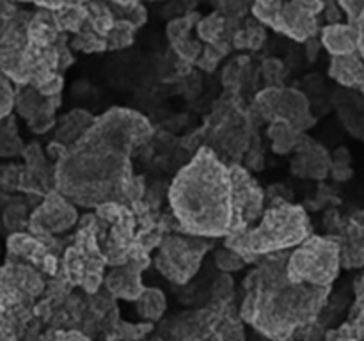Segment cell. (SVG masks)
<instances>
[{"instance_id": "6da1fadb", "label": "cell", "mask_w": 364, "mask_h": 341, "mask_svg": "<svg viewBox=\"0 0 364 341\" xmlns=\"http://www.w3.org/2000/svg\"><path fill=\"white\" fill-rule=\"evenodd\" d=\"M144 128V119L132 112H107L60 162V190L82 205L107 201L117 185L127 183L128 151Z\"/></svg>"}, {"instance_id": "7a4b0ae2", "label": "cell", "mask_w": 364, "mask_h": 341, "mask_svg": "<svg viewBox=\"0 0 364 341\" xmlns=\"http://www.w3.org/2000/svg\"><path fill=\"white\" fill-rule=\"evenodd\" d=\"M169 199L174 215L188 233L203 237L230 233V170L208 148H203L178 174Z\"/></svg>"}, {"instance_id": "3957f363", "label": "cell", "mask_w": 364, "mask_h": 341, "mask_svg": "<svg viewBox=\"0 0 364 341\" xmlns=\"http://www.w3.org/2000/svg\"><path fill=\"white\" fill-rule=\"evenodd\" d=\"M274 270L276 272L270 269L267 277H262L265 288H255V298H249L251 309L245 316L263 332L283 337L299 322L313 315L311 311L318 308L323 291L322 286L291 283L287 274H279V265L274 266Z\"/></svg>"}, {"instance_id": "277c9868", "label": "cell", "mask_w": 364, "mask_h": 341, "mask_svg": "<svg viewBox=\"0 0 364 341\" xmlns=\"http://www.w3.org/2000/svg\"><path fill=\"white\" fill-rule=\"evenodd\" d=\"M309 231V220L304 210L291 205L272 206L262 224L252 231L235 234L230 249L244 256H259L302 244Z\"/></svg>"}, {"instance_id": "5b68a950", "label": "cell", "mask_w": 364, "mask_h": 341, "mask_svg": "<svg viewBox=\"0 0 364 341\" xmlns=\"http://www.w3.org/2000/svg\"><path fill=\"white\" fill-rule=\"evenodd\" d=\"M340 269V247L323 238H311L299 247L288 261L287 276L291 283L327 286Z\"/></svg>"}, {"instance_id": "8992f818", "label": "cell", "mask_w": 364, "mask_h": 341, "mask_svg": "<svg viewBox=\"0 0 364 341\" xmlns=\"http://www.w3.org/2000/svg\"><path fill=\"white\" fill-rule=\"evenodd\" d=\"M230 199H231V227L230 233L238 234L247 231L251 220L262 212L263 194L256 181L242 167L230 169Z\"/></svg>"}, {"instance_id": "52a82bcc", "label": "cell", "mask_w": 364, "mask_h": 341, "mask_svg": "<svg viewBox=\"0 0 364 341\" xmlns=\"http://www.w3.org/2000/svg\"><path fill=\"white\" fill-rule=\"evenodd\" d=\"M203 251L205 249L198 251V244L194 247L192 244H188V240L173 238V240H167V244L164 245L159 265L169 279L183 283L198 270Z\"/></svg>"}, {"instance_id": "ba28073f", "label": "cell", "mask_w": 364, "mask_h": 341, "mask_svg": "<svg viewBox=\"0 0 364 341\" xmlns=\"http://www.w3.org/2000/svg\"><path fill=\"white\" fill-rule=\"evenodd\" d=\"M80 237L82 240L78 242L77 247H73L66 254V269L71 270L73 276H82V284H91L89 288L95 290V286H98L103 263L100 259L98 245L91 231L85 229Z\"/></svg>"}, {"instance_id": "9c48e42d", "label": "cell", "mask_w": 364, "mask_h": 341, "mask_svg": "<svg viewBox=\"0 0 364 341\" xmlns=\"http://www.w3.org/2000/svg\"><path fill=\"white\" fill-rule=\"evenodd\" d=\"M77 220V212L70 201L59 194H50L41 208H38L32 217V227L36 231H48V233H63L70 229Z\"/></svg>"}, {"instance_id": "30bf717a", "label": "cell", "mask_w": 364, "mask_h": 341, "mask_svg": "<svg viewBox=\"0 0 364 341\" xmlns=\"http://www.w3.org/2000/svg\"><path fill=\"white\" fill-rule=\"evenodd\" d=\"M139 270L135 265H124L121 269L112 270L107 277V286L117 297H124L128 301L139 298L142 293L141 279H139Z\"/></svg>"}, {"instance_id": "8fae6325", "label": "cell", "mask_w": 364, "mask_h": 341, "mask_svg": "<svg viewBox=\"0 0 364 341\" xmlns=\"http://www.w3.org/2000/svg\"><path fill=\"white\" fill-rule=\"evenodd\" d=\"M359 32L347 25H331L323 31V45L336 57L350 55L359 43Z\"/></svg>"}, {"instance_id": "7c38bea8", "label": "cell", "mask_w": 364, "mask_h": 341, "mask_svg": "<svg viewBox=\"0 0 364 341\" xmlns=\"http://www.w3.org/2000/svg\"><path fill=\"white\" fill-rule=\"evenodd\" d=\"M331 73L345 85L364 84V70L363 64L355 59V55H341L334 57Z\"/></svg>"}, {"instance_id": "4fadbf2b", "label": "cell", "mask_w": 364, "mask_h": 341, "mask_svg": "<svg viewBox=\"0 0 364 341\" xmlns=\"http://www.w3.org/2000/svg\"><path fill=\"white\" fill-rule=\"evenodd\" d=\"M53 16H55L59 31H70L77 34L87 21V11H85V6H80V4H68V6L57 7Z\"/></svg>"}, {"instance_id": "5bb4252c", "label": "cell", "mask_w": 364, "mask_h": 341, "mask_svg": "<svg viewBox=\"0 0 364 341\" xmlns=\"http://www.w3.org/2000/svg\"><path fill=\"white\" fill-rule=\"evenodd\" d=\"M270 137L274 141V149L277 153H287L290 151L295 146V141H297V130L291 126L288 121L277 119L276 123L270 128Z\"/></svg>"}, {"instance_id": "9a60e30c", "label": "cell", "mask_w": 364, "mask_h": 341, "mask_svg": "<svg viewBox=\"0 0 364 341\" xmlns=\"http://www.w3.org/2000/svg\"><path fill=\"white\" fill-rule=\"evenodd\" d=\"M139 313L144 318L156 320L162 316L164 309H166V301H164V293L160 290H142L139 295Z\"/></svg>"}, {"instance_id": "2e32d148", "label": "cell", "mask_w": 364, "mask_h": 341, "mask_svg": "<svg viewBox=\"0 0 364 341\" xmlns=\"http://www.w3.org/2000/svg\"><path fill=\"white\" fill-rule=\"evenodd\" d=\"M228 21L220 16L219 13H213L210 16L203 18L198 23V34L199 38L205 39L208 43H217L220 41L224 34V28H226Z\"/></svg>"}, {"instance_id": "e0dca14e", "label": "cell", "mask_w": 364, "mask_h": 341, "mask_svg": "<svg viewBox=\"0 0 364 341\" xmlns=\"http://www.w3.org/2000/svg\"><path fill=\"white\" fill-rule=\"evenodd\" d=\"M134 32L135 27L132 23H128V21H114L112 28H110L109 34L105 36L107 46H110V48H124V46H128L134 41Z\"/></svg>"}, {"instance_id": "ac0fdd59", "label": "cell", "mask_w": 364, "mask_h": 341, "mask_svg": "<svg viewBox=\"0 0 364 341\" xmlns=\"http://www.w3.org/2000/svg\"><path fill=\"white\" fill-rule=\"evenodd\" d=\"M73 46L82 52H102L107 48V41L103 36H100L92 28H82L80 32L75 34Z\"/></svg>"}, {"instance_id": "d6986e66", "label": "cell", "mask_w": 364, "mask_h": 341, "mask_svg": "<svg viewBox=\"0 0 364 341\" xmlns=\"http://www.w3.org/2000/svg\"><path fill=\"white\" fill-rule=\"evenodd\" d=\"M265 41V28L262 25H249L244 31H238L235 36V45L240 48H259Z\"/></svg>"}, {"instance_id": "ffe728a7", "label": "cell", "mask_w": 364, "mask_h": 341, "mask_svg": "<svg viewBox=\"0 0 364 341\" xmlns=\"http://www.w3.org/2000/svg\"><path fill=\"white\" fill-rule=\"evenodd\" d=\"M247 9V2L245 0H220L219 2V14L226 21L237 20Z\"/></svg>"}, {"instance_id": "44dd1931", "label": "cell", "mask_w": 364, "mask_h": 341, "mask_svg": "<svg viewBox=\"0 0 364 341\" xmlns=\"http://www.w3.org/2000/svg\"><path fill=\"white\" fill-rule=\"evenodd\" d=\"M217 265L223 270H237L244 265V259H242V256L237 251L230 249V251H220L217 254Z\"/></svg>"}, {"instance_id": "7402d4cb", "label": "cell", "mask_w": 364, "mask_h": 341, "mask_svg": "<svg viewBox=\"0 0 364 341\" xmlns=\"http://www.w3.org/2000/svg\"><path fill=\"white\" fill-rule=\"evenodd\" d=\"M13 107V92L6 82L0 80V117L6 116Z\"/></svg>"}, {"instance_id": "603a6c76", "label": "cell", "mask_w": 364, "mask_h": 341, "mask_svg": "<svg viewBox=\"0 0 364 341\" xmlns=\"http://www.w3.org/2000/svg\"><path fill=\"white\" fill-rule=\"evenodd\" d=\"M281 71H283V64H281L279 60L270 59L263 64V73H265V77H269V78L279 77Z\"/></svg>"}, {"instance_id": "cb8c5ba5", "label": "cell", "mask_w": 364, "mask_h": 341, "mask_svg": "<svg viewBox=\"0 0 364 341\" xmlns=\"http://www.w3.org/2000/svg\"><path fill=\"white\" fill-rule=\"evenodd\" d=\"M84 2H91V0H45L43 4H46L48 7H53V9H57V7L60 6H68V4H84Z\"/></svg>"}, {"instance_id": "d4e9b609", "label": "cell", "mask_w": 364, "mask_h": 341, "mask_svg": "<svg viewBox=\"0 0 364 341\" xmlns=\"http://www.w3.org/2000/svg\"><path fill=\"white\" fill-rule=\"evenodd\" d=\"M114 6H121V7H128L134 6V4H139V0H110Z\"/></svg>"}]
</instances>
